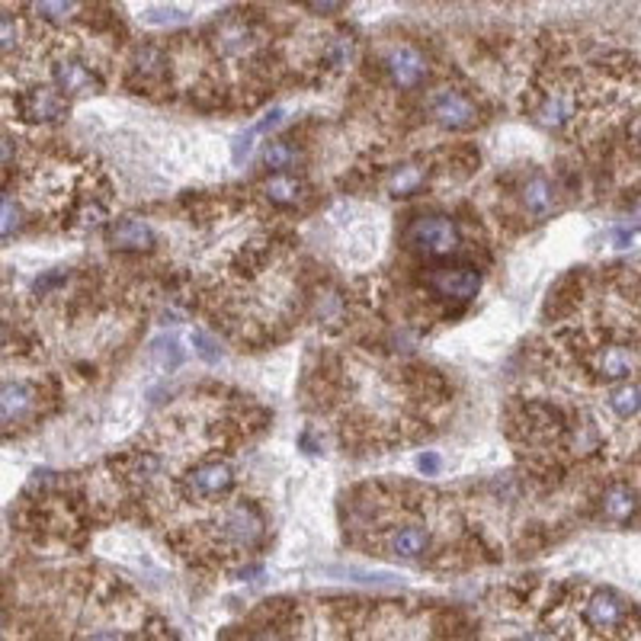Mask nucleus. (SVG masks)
<instances>
[{
  "label": "nucleus",
  "instance_id": "1",
  "mask_svg": "<svg viewBox=\"0 0 641 641\" xmlns=\"http://www.w3.org/2000/svg\"><path fill=\"white\" fill-rule=\"evenodd\" d=\"M405 241L424 257H452L462 247V231L449 215H420L411 222Z\"/></svg>",
  "mask_w": 641,
  "mask_h": 641
},
{
  "label": "nucleus",
  "instance_id": "2",
  "mask_svg": "<svg viewBox=\"0 0 641 641\" xmlns=\"http://www.w3.org/2000/svg\"><path fill=\"white\" fill-rule=\"evenodd\" d=\"M218 532H222L228 549L247 552L263 539V532H267V520H263L260 507H257L254 500L237 498L235 504L222 513V520H218Z\"/></svg>",
  "mask_w": 641,
  "mask_h": 641
},
{
  "label": "nucleus",
  "instance_id": "3",
  "mask_svg": "<svg viewBox=\"0 0 641 641\" xmlns=\"http://www.w3.org/2000/svg\"><path fill=\"white\" fill-rule=\"evenodd\" d=\"M426 292L439 301H471L481 289V269L468 263L456 267H433L424 279Z\"/></svg>",
  "mask_w": 641,
  "mask_h": 641
},
{
  "label": "nucleus",
  "instance_id": "4",
  "mask_svg": "<svg viewBox=\"0 0 641 641\" xmlns=\"http://www.w3.org/2000/svg\"><path fill=\"white\" fill-rule=\"evenodd\" d=\"M430 116L436 125L449 131H465L471 125H478V103L468 93L456 90V87H443L439 93H433L430 100Z\"/></svg>",
  "mask_w": 641,
  "mask_h": 641
},
{
  "label": "nucleus",
  "instance_id": "5",
  "mask_svg": "<svg viewBox=\"0 0 641 641\" xmlns=\"http://www.w3.org/2000/svg\"><path fill=\"white\" fill-rule=\"evenodd\" d=\"M235 488V468L228 462H203L186 471L184 494L190 500H215Z\"/></svg>",
  "mask_w": 641,
  "mask_h": 641
},
{
  "label": "nucleus",
  "instance_id": "6",
  "mask_svg": "<svg viewBox=\"0 0 641 641\" xmlns=\"http://www.w3.org/2000/svg\"><path fill=\"white\" fill-rule=\"evenodd\" d=\"M385 71H388V78H392L394 87H401V90H414L420 80H426L430 65H426V55L420 52V48L394 46V48H388V55H385Z\"/></svg>",
  "mask_w": 641,
  "mask_h": 641
},
{
  "label": "nucleus",
  "instance_id": "7",
  "mask_svg": "<svg viewBox=\"0 0 641 641\" xmlns=\"http://www.w3.org/2000/svg\"><path fill=\"white\" fill-rule=\"evenodd\" d=\"M39 405V388L33 382H0V426L23 424Z\"/></svg>",
  "mask_w": 641,
  "mask_h": 641
},
{
  "label": "nucleus",
  "instance_id": "8",
  "mask_svg": "<svg viewBox=\"0 0 641 641\" xmlns=\"http://www.w3.org/2000/svg\"><path fill=\"white\" fill-rule=\"evenodd\" d=\"M52 78H55V90L65 93V97H87V93H97L100 87H103L100 74L93 71L90 65L78 61V58H61V61H55Z\"/></svg>",
  "mask_w": 641,
  "mask_h": 641
},
{
  "label": "nucleus",
  "instance_id": "9",
  "mask_svg": "<svg viewBox=\"0 0 641 641\" xmlns=\"http://www.w3.org/2000/svg\"><path fill=\"white\" fill-rule=\"evenodd\" d=\"M110 247L112 250H125V254H142V250H151L157 241L154 228H151L148 218H138V215H129V218H119V222L110 225Z\"/></svg>",
  "mask_w": 641,
  "mask_h": 641
},
{
  "label": "nucleus",
  "instance_id": "10",
  "mask_svg": "<svg viewBox=\"0 0 641 641\" xmlns=\"http://www.w3.org/2000/svg\"><path fill=\"white\" fill-rule=\"evenodd\" d=\"M583 622L596 632H609L625 622V600L615 590H596L583 606Z\"/></svg>",
  "mask_w": 641,
  "mask_h": 641
},
{
  "label": "nucleus",
  "instance_id": "11",
  "mask_svg": "<svg viewBox=\"0 0 641 641\" xmlns=\"http://www.w3.org/2000/svg\"><path fill=\"white\" fill-rule=\"evenodd\" d=\"M430 549V532L417 523H401L385 536V552L401 562H417Z\"/></svg>",
  "mask_w": 641,
  "mask_h": 641
},
{
  "label": "nucleus",
  "instance_id": "12",
  "mask_svg": "<svg viewBox=\"0 0 641 641\" xmlns=\"http://www.w3.org/2000/svg\"><path fill=\"white\" fill-rule=\"evenodd\" d=\"M20 110L29 122H55V119L65 116L68 103L55 87H29L20 100Z\"/></svg>",
  "mask_w": 641,
  "mask_h": 641
},
{
  "label": "nucleus",
  "instance_id": "13",
  "mask_svg": "<svg viewBox=\"0 0 641 641\" xmlns=\"http://www.w3.org/2000/svg\"><path fill=\"white\" fill-rule=\"evenodd\" d=\"M574 116H577V100H574V93H571V87H555V90H549L536 110L539 125H545V129H552V131L564 129Z\"/></svg>",
  "mask_w": 641,
  "mask_h": 641
},
{
  "label": "nucleus",
  "instance_id": "14",
  "mask_svg": "<svg viewBox=\"0 0 641 641\" xmlns=\"http://www.w3.org/2000/svg\"><path fill=\"white\" fill-rule=\"evenodd\" d=\"M520 203L532 218H549L558 209V186L545 173H532L520 190Z\"/></svg>",
  "mask_w": 641,
  "mask_h": 641
},
{
  "label": "nucleus",
  "instance_id": "15",
  "mask_svg": "<svg viewBox=\"0 0 641 641\" xmlns=\"http://www.w3.org/2000/svg\"><path fill=\"white\" fill-rule=\"evenodd\" d=\"M594 369L603 382H625L628 375L638 369V353H635V347H625V343L603 347V353L596 356Z\"/></svg>",
  "mask_w": 641,
  "mask_h": 641
},
{
  "label": "nucleus",
  "instance_id": "16",
  "mask_svg": "<svg viewBox=\"0 0 641 641\" xmlns=\"http://www.w3.org/2000/svg\"><path fill=\"white\" fill-rule=\"evenodd\" d=\"M635 510H638V500H635V488H628V485L609 488L600 500V513L609 523H619V526L628 523V520L635 517Z\"/></svg>",
  "mask_w": 641,
  "mask_h": 641
},
{
  "label": "nucleus",
  "instance_id": "17",
  "mask_svg": "<svg viewBox=\"0 0 641 641\" xmlns=\"http://www.w3.org/2000/svg\"><path fill=\"white\" fill-rule=\"evenodd\" d=\"M263 193H267V199L273 205L289 209V205H299L305 199V184L299 177H292V173H276V177H269L263 184Z\"/></svg>",
  "mask_w": 641,
  "mask_h": 641
},
{
  "label": "nucleus",
  "instance_id": "18",
  "mask_svg": "<svg viewBox=\"0 0 641 641\" xmlns=\"http://www.w3.org/2000/svg\"><path fill=\"white\" fill-rule=\"evenodd\" d=\"M426 180V167L424 164H405L388 177V193L392 196H411L424 186Z\"/></svg>",
  "mask_w": 641,
  "mask_h": 641
},
{
  "label": "nucleus",
  "instance_id": "19",
  "mask_svg": "<svg viewBox=\"0 0 641 641\" xmlns=\"http://www.w3.org/2000/svg\"><path fill=\"white\" fill-rule=\"evenodd\" d=\"M167 65H171V58H167V55L161 52V48H154V46L138 48L135 58H131V71L142 74V78H164Z\"/></svg>",
  "mask_w": 641,
  "mask_h": 641
},
{
  "label": "nucleus",
  "instance_id": "20",
  "mask_svg": "<svg viewBox=\"0 0 641 641\" xmlns=\"http://www.w3.org/2000/svg\"><path fill=\"white\" fill-rule=\"evenodd\" d=\"M299 161H301V151L295 148L292 142H269L267 151H263V164H267L269 171H276V173L292 171Z\"/></svg>",
  "mask_w": 641,
  "mask_h": 641
},
{
  "label": "nucleus",
  "instance_id": "21",
  "mask_svg": "<svg viewBox=\"0 0 641 641\" xmlns=\"http://www.w3.org/2000/svg\"><path fill=\"white\" fill-rule=\"evenodd\" d=\"M151 356H154V363L161 369H167V373H173V369L184 363V347H180V341L173 334L167 337H157L154 343H151Z\"/></svg>",
  "mask_w": 641,
  "mask_h": 641
},
{
  "label": "nucleus",
  "instance_id": "22",
  "mask_svg": "<svg viewBox=\"0 0 641 641\" xmlns=\"http://www.w3.org/2000/svg\"><path fill=\"white\" fill-rule=\"evenodd\" d=\"M250 42H254V33L244 23H225L218 29V46L228 48V52H244V48H250Z\"/></svg>",
  "mask_w": 641,
  "mask_h": 641
},
{
  "label": "nucleus",
  "instance_id": "23",
  "mask_svg": "<svg viewBox=\"0 0 641 641\" xmlns=\"http://www.w3.org/2000/svg\"><path fill=\"white\" fill-rule=\"evenodd\" d=\"M23 228V209L16 199L0 193V237H10Z\"/></svg>",
  "mask_w": 641,
  "mask_h": 641
},
{
  "label": "nucleus",
  "instance_id": "24",
  "mask_svg": "<svg viewBox=\"0 0 641 641\" xmlns=\"http://www.w3.org/2000/svg\"><path fill=\"white\" fill-rule=\"evenodd\" d=\"M609 407H613L615 414H619L622 420L635 417L638 414V385H622L613 392V398H609Z\"/></svg>",
  "mask_w": 641,
  "mask_h": 641
},
{
  "label": "nucleus",
  "instance_id": "25",
  "mask_svg": "<svg viewBox=\"0 0 641 641\" xmlns=\"http://www.w3.org/2000/svg\"><path fill=\"white\" fill-rule=\"evenodd\" d=\"M142 20L154 23V26H173V23L190 20V14H186V10H177V7H151V10H144Z\"/></svg>",
  "mask_w": 641,
  "mask_h": 641
},
{
  "label": "nucleus",
  "instance_id": "26",
  "mask_svg": "<svg viewBox=\"0 0 641 641\" xmlns=\"http://www.w3.org/2000/svg\"><path fill=\"white\" fill-rule=\"evenodd\" d=\"M353 55H356V42L350 39V36H337V39L331 42V48H328V58L334 61V68L350 65V61H353Z\"/></svg>",
  "mask_w": 641,
  "mask_h": 641
},
{
  "label": "nucleus",
  "instance_id": "27",
  "mask_svg": "<svg viewBox=\"0 0 641 641\" xmlns=\"http://www.w3.org/2000/svg\"><path fill=\"white\" fill-rule=\"evenodd\" d=\"M74 10H78V4H48V0H42V4H36V14H39L42 20H52V23H65V20H71Z\"/></svg>",
  "mask_w": 641,
  "mask_h": 641
},
{
  "label": "nucleus",
  "instance_id": "28",
  "mask_svg": "<svg viewBox=\"0 0 641 641\" xmlns=\"http://www.w3.org/2000/svg\"><path fill=\"white\" fill-rule=\"evenodd\" d=\"M193 347H196V353L203 356L205 363H215V360H218L215 341H212V337H205L203 331H196V334H193Z\"/></svg>",
  "mask_w": 641,
  "mask_h": 641
},
{
  "label": "nucleus",
  "instance_id": "29",
  "mask_svg": "<svg viewBox=\"0 0 641 641\" xmlns=\"http://www.w3.org/2000/svg\"><path fill=\"white\" fill-rule=\"evenodd\" d=\"M417 465H420V471H424V475H436L439 465H443V462H439L436 452H424V456L417 458Z\"/></svg>",
  "mask_w": 641,
  "mask_h": 641
},
{
  "label": "nucleus",
  "instance_id": "30",
  "mask_svg": "<svg viewBox=\"0 0 641 641\" xmlns=\"http://www.w3.org/2000/svg\"><path fill=\"white\" fill-rule=\"evenodd\" d=\"M14 161V144L7 138H0V167H7Z\"/></svg>",
  "mask_w": 641,
  "mask_h": 641
},
{
  "label": "nucleus",
  "instance_id": "31",
  "mask_svg": "<svg viewBox=\"0 0 641 641\" xmlns=\"http://www.w3.org/2000/svg\"><path fill=\"white\" fill-rule=\"evenodd\" d=\"M308 10H314V14H334V10H343V4H308Z\"/></svg>",
  "mask_w": 641,
  "mask_h": 641
},
{
  "label": "nucleus",
  "instance_id": "32",
  "mask_svg": "<svg viewBox=\"0 0 641 641\" xmlns=\"http://www.w3.org/2000/svg\"><path fill=\"white\" fill-rule=\"evenodd\" d=\"M517 641H555L549 632H530V635H520Z\"/></svg>",
  "mask_w": 641,
  "mask_h": 641
},
{
  "label": "nucleus",
  "instance_id": "33",
  "mask_svg": "<svg viewBox=\"0 0 641 641\" xmlns=\"http://www.w3.org/2000/svg\"><path fill=\"white\" fill-rule=\"evenodd\" d=\"M615 237H619V247H628V237H632V235H628L625 228H619V231H615Z\"/></svg>",
  "mask_w": 641,
  "mask_h": 641
},
{
  "label": "nucleus",
  "instance_id": "34",
  "mask_svg": "<svg viewBox=\"0 0 641 641\" xmlns=\"http://www.w3.org/2000/svg\"><path fill=\"white\" fill-rule=\"evenodd\" d=\"M90 641H119L116 635H110V632H100V635H90Z\"/></svg>",
  "mask_w": 641,
  "mask_h": 641
},
{
  "label": "nucleus",
  "instance_id": "35",
  "mask_svg": "<svg viewBox=\"0 0 641 641\" xmlns=\"http://www.w3.org/2000/svg\"><path fill=\"white\" fill-rule=\"evenodd\" d=\"M250 641H276V635H254Z\"/></svg>",
  "mask_w": 641,
  "mask_h": 641
}]
</instances>
